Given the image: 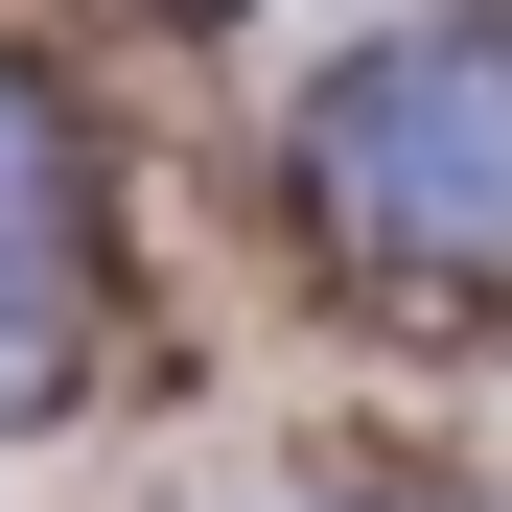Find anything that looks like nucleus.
<instances>
[{
  "instance_id": "4",
  "label": "nucleus",
  "mask_w": 512,
  "mask_h": 512,
  "mask_svg": "<svg viewBox=\"0 0 512 512\" xmlns=\"http://www.w3.org/2000/svg\"><path fill=\"white\" fill-rule=\"evenodd\" d=\"M280 512H326V489H280Z\"/></svg>"
},
{
  "instance_id": "3",
  "label": "nucleus",
  "mask_w": 512,
  "mask_h": 512,
  "mask_svg": "<svg viewBox=\"0 0 512 512\" xmlns=\"http://www.w3.org/2000/svg\"><path fill=\"white\" fill-rule=\"evenodd\" d=\"M70 210H94V163H70V94L0 47V256H70Z\"/></svg>"
},
{
  "instance_id": "1",
  "label": "nucleus",
  "mask_w": 512,
  "mask_h": 512,
  "mask_svg": "<svg viewBox=\"0 0 512 512\" xmlns=\"http://www.w3.org/2000/svg\"><path fill=\"white\" fill-rule=\"evenodd\" d=\"M303 210L350 256H419V280H512V47L489 24H396L303 94Z\"/></svg>"
},
{
  "instance_id": "2",
  "label": "nucleus",
  "mask_w": 512,
  "mask_h": 512,
  "mask_svg": "<svg viewBox=\"0 0 512 512\" xmlns=\"http://www.w3.org/2000/svg\"><path fill=\"white\" fill-rule=\"evenodd\" d=\"M70 373H94V280L70 256H0V443L70 419Z\"/></svg>"
}]
</instances>
